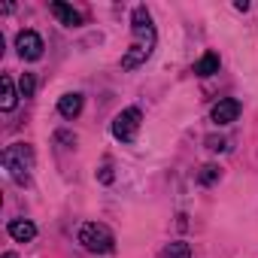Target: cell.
I'll list each match as a JSON object with an SVG mask.
<instances>
[{"instance_id": "277c9868", "label": "cell", "mask_w": 258, "mask_h": 258, "mask_svg": "<svg viewBox=\"0 0 258 258\" xmlns=\"http://www.w3.org/2000/svg\"><path fill=\"white\" fill-rule=\"evenodd\" d=\"M140 121H143V112H140L137 106L121 109V112L112 118V137L121 140V143H134V140H137V131H140Z\"/></svg>"}, {"instance_id": "4fadbf2b", "label": "cell", "mask_w": 258, "mask_h": 258, "mask_svg": "<svg viewBox=\"0 0 258 258\" xmlns=\"http://www.w3.org/2000/svg\"><path fill=\"white\" fill-rule=\"evenodd\" d=\"M216 179H219V167H216V164H204L201 173H198V182H201V185H213Z\"/></svg>"}, {"instance_id": "5bb4252c", "label": "cell", "mask_w": 258, "mask_h": 258, "mask_svg": "<svg viewBox=\"0 0 258 258\" xmlns=\"http://www.w3.org/2000/svg\"><path fill=\"white\" fill-rule=\"evenodd\" d=\"M34 88H37L34 73H22V79H19V91H22V97H34Z\"/></svg>"}, {"instance_id": "30bf717a", "label": "cell", "mask_w": 258, "mask_h": 258, "mask_svg": "<svg viewBox=\"0 0 258 258\" xmlns=\"http://www.w3.org/2000/svg\"><path fill=\"white\" fill-rule=\"evenodd\" d=\"M191 73L195 76H213V73H219V55L216 52H207V55H201L198 61H195V67H191Z\"/></svg>"}, {"instance_id": "2e32d148", "label": "cell", "mask_w": 258, "mask_h": 258, "mask_svg": "<svg viewBox=\"0 0 258 258\" xmlns=\"http://www.w3.org/2000/svg\"><path fill=\"white\" fill-rule=\"evenodd\" d=\"M100 182H106V185L112 182V167H109V164H106V167H100Z\"/></svg>"}, {"instance_id": "9c48e42d", "label": "cell", "mask_w": 258, "mask_h": 258, "mask_svg": "<svg viewBox=\"0 0 258 258\" xmlns=\"http://www.w3.org/2000/svg\"><path fill=\"white\" fill-rule=\"evenodd\" d=\"M82 94L79 91H70V94H64L61 100H58V112L64 115V118H76L79 112H82Z\"/></svg>"}, {"instance_id": "5b68a950", "label": "cell", "mask_w": 258, "mask_h": 258, "mask_svg": "<svg viewBox=\"0 0 258 258\" xmlns=\"http://www.w3.org/2000/svg\"><path fill=\"white\" fill-rule=\"evenodd\" d=\"M16 49H19V55L25 58V61H40L43 58V37L37 34V31H22L19 37H16Z\"/></svg>"}, {"instance_id": "6da1fadb", "label": "cell", "mask_w": 258, "mask_h": 258, "mask_svg": "<svg viewBox=\"0 0 258 258\" xmlns=\"http://www.w3.org/2000/svg\"><path fill=\"white\" fill-rule=\"evenodd\" d=\"M131 31H134V46L124 52L121 58V70H134L140 64H146V58L152 55L155 49V25H152V16L146 7H134L131 13Z\"/></svg>"}, {"instance_id": "7c38bea8", "label": "cell", "mask_w": 258, "mask_h": 258, "mask_svg": "<svg viewBox=\"0 0 258 258\" xmlns=\"http://www.w3.org/2000/svg\"><path fill=\"white\" fill-rule=\"evenodd\" d=\"M161 258H191V246H188V243H182V240L167 243V246H164V252H161Z\"/></svg>"}, {"instance_id": "9a60e30c", "label": "cell", "mask_w": 258, "mask_h": 258, "mask_svg": "<svg viewBox=\"0 0 258 258\" xmlns=\"http://www.w3.org/2000/svg\"><path fill=\"white\" fill-rule=\"evenodd\" d=\"M207 149H213V152H225V149H228V140H222V137H207Z\"/></svg>"}, {"instance_id": "ba28073f", "label": "cell", "mask_w": 258, "mask_h": 258, "mask_svg": "<svg viewBox=\"0 0 258 258\" xmlns=\"http://www.w3.org/2000/svg\"><path fill=\"white\" fill-rule=\"evenodd\" d=\"M7 231H10V237L19 240V243H31V240L37 237V225L28 222V219H13V222L7 225Z\"/></svg>"}, {"instance_id": "52a82bcc", "label": "cell", "mask_w": 258, "mask_h": 258, "mask_svg": "<svg viewBox=\"0 0 258 258\" xmlns=\"http://www.w3.org/2000/svg\"><path fill=\"white\" fill-rule=\"evenodd\" d=\"M49 10H52V16H55L64 28H79V25H82V13H76L70 4H61V0H55Z\"/></svg>"}, {"instance_id": "8fae6325", "label": "cell", "mask_w": 258, "mask_h": 258, "mask_svg": "<svg viewBox=\"0 0 258 258\" xmlns=\"http://www.w3.org/2000/svg\"><path fill=\"white\" fill-rule=\"evenodd\" d=\"M16 100H19L16 85H13V79H10V76H4V79H0V109H4V112L16 109Z\"/></svg>"}, {"instance_id": "8992f818", "label": "cell", "mask_w": 258, "mask_h": 258, "mask_svg": "<svg viewBox=\"0 0 258 258\" xmlns=\"http://www.w3.org/2000/svg\"><path fill=\"white\" fill-rule=\"evenodd\" d=\"M237 115H240V100L237 97H222L210 112V118L216 124H231V121H237Z\"/></svg>"}, {"instance_id": "ac0fdd59", "label": "cell", "mask_w": 258, "mask_h": 258, "mask_svg": "<svg viewBox=\"0 0 258 258\" xmlns=\"http://www.w3.org/2000/svg\"><path fill=\"white\" fill-rule=\"evenodd\" d=\"M4 258H16V252H7V255H4Z\"/></svg>"}, {"instance_id": "e0dca14e", "label": "cell", "mask_w": 258, "mask_h": 258, "mask_svg": "<svg viewBox=\"0 0 258 258\" xmlns=\"http://www.w3.org/2000/svg\"><path fill=\"white\" fill-rule=\"evenodd\" d=\"M55 140H58V143H76V137H70V134H67V131H61V134H58V137H55Z\"/></svg>"}, {"instance_id": "7a4b0ae2", "label": "cell", "mask_w": 258, "mask_h": 258, "mask_svg": "<svg viewBox=\"0 0 258 258\" xmlns=\"http://www.w3.org/2000/svg\"><path fill=\"white\" fill-rule=\"evenodd\" d=\"M4 167L7 173L19 182V185H28L31 179V170H34V149L28 143H13L4 149Z\"/></svg>"}, {"instance_id": "3957f363", "label": "cell", "mask_w": 258, "mask_h": 258, "mask_svg": "<svg viewBox=\"0 0 258 258\" xmlns=\"http://www.w3.org/2000/svg\"><path fill=\"white\" fill-rule=\"evenodd\" d=\"M76 237H79V243H82L88 252H97V255H109V252L115 249L112 231H109L106 225H100V222H85Z\"/></svg>"}]
</instances>
